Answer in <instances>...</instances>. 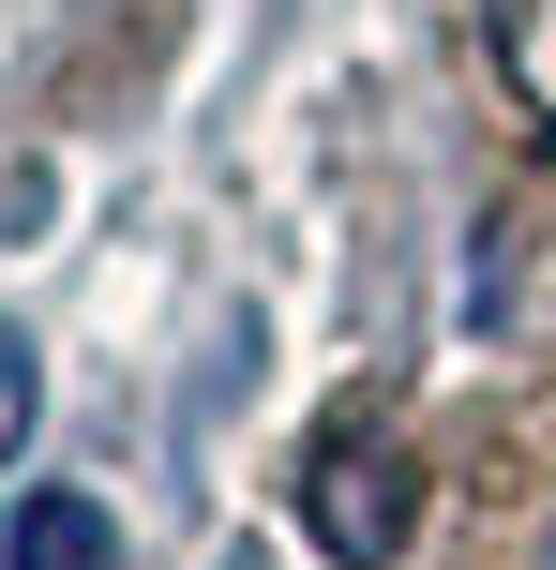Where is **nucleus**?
Masks as SVG:
<instances>
[{"label": "nucleus", "instance_id": "1", "mask_svg": "<svg viewBox=\"0 0 556 570\" xmlns=\"http://www.w3.org/2000/svg\"><path fill=\"white\" fill-rule=\"evenodd\" d=\"M407 511H421V495H407V451H391V435H377V451H361V435L316 451V541L347 570H377L391 541H407Z\"/></svg>", "mask_w": 556, "mask_h": 570}, {"label": "nucleus", "instance_id": "2", "mask_svg": "<svg viewBox=\"0 0 556 570\" xmlns=\"http://www.w3.org/2000/svg\"><path fill=\"white\" fill-rule=\"evenodd\" d=\"M0 570H120V525L90 511L76 481H46V495H16V525H0Z\"/></svg>", "mask_w": 556, "mask_h": 570}, {"label": "nucleus", "instance_id": "3", "mask_svg": "<svg viewBox=\"0 0 556 570\" xmlns=\"http://www.w3.org/2000/svg\"><path fill=\"white\" fill-rule=\"evenodd\" d=\"M497 60H511V90L556 120V0H497Z\"/></svg>", "mask_w": 556, "mask_h": 570}, {"label": "nucleus", "instance_id": "4", "mask_svg": "<svg viewBox=\"0 0 556 570\" xmlns=\"http://www.w3.org/2000/svg\"><path fill=\"white\" fill-rule=\"evenodd\" d=\"M30 405H46V375H30V345L0 331V451H16V435H30Z\"/></svg>", "mask_w": 556, "mask_h": 570}, {"label": "nucleus", "instance_id": "5", "mask_svg": "<svg viewBox=\"0 0 556 570\" xmlns=\"http://www.w3.org/2000/svg\"><path fill=\"white\" fill-rule=\"evenodd\" d=\"M542 570H556V541H542Z\"/></svg>", "mask_w": 556, "mask_h": 570}]
</instances>
